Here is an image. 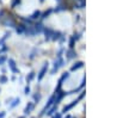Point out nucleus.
Masks as SVG:
<instances>
[{"label": "nucleus", "instance_id": "0eeeda50", "mask_svg": "<svg viewBox=\"0 0 135 118\" xmlns=\"http://www.w3.org/2000/svg\"><path fill=\"white\" fill-rule=\"evenodd\" d=\"M33 107H35V105H33L32 103H28V105H26V107H25V110H24V112H25V113H30L31 111L33 110Z\"/></svg>", "mask_w": 135, "mask_h": 118}, {"label": "nucleus", "instance_id": "412c9836", "mask_svg": "<svg viewBox=\"0 0 135 118\" xmlns=\"http://www.w3.org/2000/svg\"><path fill=\"white\" fill-rule=\"evenodd\" d=\"M67 118H69V117H67Z\"/></svg>", "mask_w": 135, "mask_h": 118}, {"label": "nucleus", "instance_id": "f8f14e48", "mask_svg": "<svg viewBox=\"0 0 135 118\" xmlns=\"http://www.w3.org/2000/svg\"><path fill=\"white\" fill-rule=\"evenodd\" d=\"M33 78H35V73H33V72H31L30 74H29V76L26 78V80H28V82H29V81H31V80H32Z\"/></svg>", "mask_w": 135, "mask_h": 118}, {"label": "nucleus", "instance_id": "1a4fd4ad", "mask_svg": "<svg viewBox=\"0 0 135 118\" xmlns=\"http://www.w3.org/2000/svg\"><path fill=\"white\" fill-rule=\"evenodd\" d=\"M53 35V31L50 30V29H46V38L49 39L50 38V36Z\"/></svg>", "mask_w": 135, "mask_h": 118}, {"label": "nucleus", "instance_id": "423d86ee", "mask_svg": "<svg viewBox=\"0 0 135 118\" xmlns=\"http://www.w3.org/2000/svg\"><path fill=\"white\" fill-rule=\"evenodd\" d=\"M76 56V53L74 52L73 49H69L68 52H67V60H71V59H73V57H75Z\"/></svg>", "mask_w": 135, "mask_h": 118}, {"label": "nucleus", "instance_id": "aec40b11", "mask_svg": "<svg viewBox=\"0 0 135 118\" xmlns=\"http://www.w3.org/2000/svg\"><path fill=\"white\" fill-rule=\"evenodd\" d=\"M40 1H41V3H42V1H43V0H40Z\"/></svg>", "mask_w": 135, "mask_h": 118}, {"label": "nucleus", "instance_id": "6ab92c4d", "mask_svg": "<svg viewBox=\"0 0 135 118\" xmlns=\"http://www.w3.org/2000/svg\"><path fill=\"white\" fill-rule=\"evenodd\" d=\"M54 118H60V115H56V116H55V117H54Z\"/></svg>", "mask_w": 135, "mask_h": 118}, {"label": "nucleus", "instance_id": "7ed1b4c3", "mask_svg": "<svg viewBox=\"0 0 135 118\" xmlns=\"http://www.w3.org/2000/svg\"><path fill=\"white\" fill-rule=\"evenodd\" d=\"M83 66H84V62L79 61V62H76V63L74 64V66H72L71 70H72V72H74V70H78L79 68H83Z\"/></svg>", "mask_w": 135, "mask_h": 118}, {"label": "nucleus", "instance_id": "9d476101", "mask_svg": "<svg viewBox=\"0 0 135 118\" xmlns=\"http://www.w3.org/2000/svg\"><path fill=\"white\" fill-rule=\"evenodd\" d=\"M74 105H76V101H73V103H72V104H69L68 106H66V107L64 109V112H66V111H68L69 109H72V107H73Z\"/></svg>", "mask_w": 135, "mask_h": 118}, {"label": "nucleus", "instance_id": "39448f33", "mask_svg": "<svg viewBox=\"0 0 135 118\" xmlns=\"http://www.w3.org/2000/svg\"><path fill=\"white\" fill-rule=\"evenodd\" d=\"M8 66H10L11 70H12L13 73H17L18 72V69H17V67H16V63H15V61H13V60H8Z\"/></svg>", "mask_w": 135, "mask_h": 118}, {"label": "nucleus", "instance_id": "9b49d317", "mask_svg": "<svg viewBox=\"0 0 135 118\" xmlns=\"http://www.w3.org/2000/svg\"><path fill=\"white\" fill-rule=\"evenodd\" d=\"M19 101H21V99H19V98H17V99H15V100H13V104H11V106H10V107L12 109V107H15V106H17L18 104H19Z\"/></svg>", "mask_w": 135, "mask_h": 118}, {"label": "nucleus", "instance_id": "20e7f679", "mask_svg": "<svg viewBox=\"0 0 135 118\" xmlns=\"http://www.w3.org/2000/svg\"><path fill=\"white\" fill-rule=\"evenodd\" d=\"M55 98H56V93H55V94L53 95V97L50 98V99H49V101H48V103H47V105H46V107H44L43 112H44V111H46V110H47V109H48V107H50V106L53 105V103H54V101H55ZM43 112H42V113H43Z\"/></svg>", "mask_w": 135, "mask_h": 118}, {"label": "nucleus", "instance_id": "a211bd4d", "mask_svg": "<svg viewBox=\"0 0 135 118\" xmlns=\"http://www.w3.org/2000/svg\"><path fill=\"white\" fill-rule=\"evenodd\" d=\"M5 117V112H0V118H4Z\"/></svg>", "mask_w": 135, "mask_h": 118}, {"label": "nucleus", "instance_id": "ddd939ff", "mask_svg": "<svg viewBox=\"0 0 135 118\" xmlns=\"http://www.w3.org/2000/svg\"><path fill=\"white\" fill-rule=\"evenodd\" d=\"M41 14V13H40V11H36L35 13H33L32 16H31V19H36V18H38V16Z\"/></svg>", "mask_w": 135, "mask_h": 118}, {"label": "nucleus", "instance_id": "f3484780", "mask_svg": "<svg viewBox=\"0 0 135 118\" xmlns=\"http://www.w3.org/2000/svg\"><path fill=\"white\" fill-rule=\"evenodd\" d=\"M29 92H30V88H29V86H26L25 87V94H28Z\"/></svg>", "mask_w": 135, "mask_h": 118}, {"label": "nucleus", "instance_id": "dca6fc26", "mask_svg": "<svg viewBox=\"0 0 135 118\" xmlns=\"http://www.w3.org/2000/svg\"><path fill=\"white\" fill-rule=\"evenodd\" d=\"M5 60H6V56H1V57H0V64H3Z\"/></svg>", "mask_w": 135, "mask_h": 118}, {"label": "nucleus", "instance_id": "2eb2a0df", "mask_svg": "<svg viewBox=\"0 0 135 118\" xmlns=\"http://www.w3.org/2000/svg\"><path fill=\"white\" fill-rule=\"evenodd\" d=\"M74 41H75V39H74V37H72L71 42H69V47H71V48H73V47H74Z\"/></svg>", "mask_w": 135, "mask_h": 118}, {"label": "nucleus", "instance_id": "6e6552de", "mask_svg": "<svg viewBox=\"0 0 135 118\" xmlns=\"http://www.w3.org/2000/svg\"><path fill=\"white\" fill-rule=\"evenodd\" d=\"M10 36H11V33H10V32H6L5 35H4V37H3V38L0 39V45H1V44H3L4 42L6 41V38H8V37H10Z\"/></svg>", "mask_w": 135, "mask_h": 118}, {"label": "nucleus", "instance_id": "f03ea898", "mask_svg": "<svg viewBox=\"0 0 135 118\" xmlns=\"http://www.w3.org/2000/svg\"><path fill=\"white\" fill-rule=\"evenodd\" d=\"M47 70H48V63H44L43 68H42L41 72H40V74H38V80H42V79H43V76L46 75Z\"/></svg>", "mask_w": 135, "mask_h": 118}, {"label": "nucleus", "instance_id": "f257e3e1", "mask_svg": "<svg viewBox=\"0 0 135 118\" xmlns=\"http://www.w3.org/2000/svg\"><path fill=\"white\" fill-rule=\"evenodd\" d=\"M61 66H64V60H62L61 57H57V61H55L54 68H53V70H51V74H54L55 72H57V69H59Z\"/></svg>", "mask_w": 135, "mask_h": 118}, {"label": "nucleus", "instance_id": "4468645a", "mask_svg": "<svg viewBox=\"0 0 135 118\" xmlns=\"http://www.w3.org/2000/svg\"><path fill=\"white\" fill-rule=\"evenodd\" d=\"M6 81H7V78H6V76H1V78H0V82H1V84H5Z\"/></svg>", "mask_w": 135, "mask_h": 118}]
</instances>
